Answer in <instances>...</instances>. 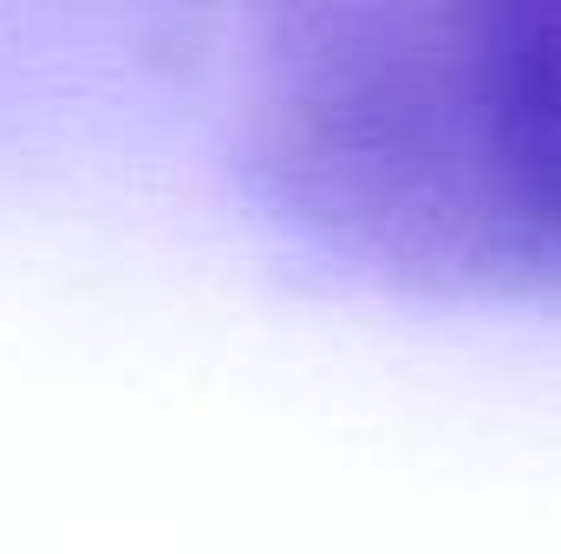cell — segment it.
<instances>
[{"label": "cell", "mask_w": 561, "mask_h": 554, "mask_svg": "<svg viewBox=\"0 0 561 554\" xmlns=\"http://www.w3.org/2000/svg\"><path fill=\"white\" fill-rule=\"evenodd\" d=\"M249 176L327 249L419 287H536L503 203L463 7L280 20Z\"/></svg>", "instance_id": "cell-1"}, {"label": "cell", "mask_w": 561, "mask_h": 554, "mask_svg": "<svg viewBox=\"0 0 561 554\" xmlns=\"http://www.w3.org/2000/svg\"><path fill=\"white\" fill-rule=\"evenodd\" d=\"M470 59L529 275H561V0H470Z\"/></svg>", "instance_id": "cell-2"}]
</instances>
